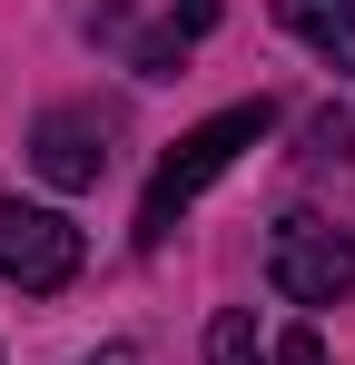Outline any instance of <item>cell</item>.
I'll return each mask as SVG.
<instances>
[{
  "instance_id": "ba28073f",
  "label": "cell",
  "mask_w": 355,
  "mask_h": 365,
  "mask_svg": "<svg viewBox=\"0 0 355 365\" xmlns=\"http://www.w3.org/2000/svg\"><path fill=\"white\" fill-rule=\"evenodd\" d=\"M277 365H326V346H316V326H296V336H277Z\"/></svg>"
},
{
  "instance_id": "9c48e42d",
  "label": "cell",
  "mask_w": 355,
  "mask_h": 365,
  "mask_svg": "<svg viewBox=\"0 0 355 365\" xmlns=\"http://www.w3.org/2000/svg\"><path fill=\"white\" fill-rule=\"evenodd\" d=\"M79 365H138V356H128V346H99V356H79Z\"/></svg>"
},
{
  "instance_id": "52a82bcc",
  "label": "cell",
  "mask_w": 355,
  "mask_h": 365,
  "mask_svg": "<svg viewBox=\"0 0 355 365\" xmlns=\"http://www.w3.org/2000/svg\"><path fill=\"white\" fill-rule=\"evenodd\" d=\"M207 365H267L257 316H247V306H217V326H207Z\"/></svg>"
},
{
  "instance_id": "277c9868",
  "label": "cell",
  "mask_w": 355,
  "mask_h": 365,
  "mask_svg": "<svg viewBox=\"0 0 355 365\" xmlns=\"http://www.w3.org/2000/svg\"><path fill=\"white\" fill-rule=\"evenodd\" d=\"M30 168H40L59 197L99 187V168H109V119H99V109H40V119H30Z\"/></svg>"
},
{
  "instance_id": "5b68a950",
  "label": "cell",
  "mask_w": 355,
  "mask_h": 365,
  "mask_svg": "<svg viewBox=\"0 0 355 365\" xmlns=\"http://www.w3.org/2000/svg\"><path fill=\"white\" fill-rule=\"evenodd\" d=\"M207 30H217V0H178L158 30H138V40H128V69H138V79H178V60H187Z\"/></svg>"
},
{
  "instance_id": "3957f363",
  "label": "cell",
  "mask_w": 355,
  "mask_h": 365,
  "mask_svg": "<svg viewBox=\"0 0 355 365\" xmlns=\"http://www.w3.org/2000/svg\"><path fill=\"white\" fill-rule=\"evenodd\" d=\"M267 287L287 306H336L355 287V237L326 227V217H287V227L267 237Z\"/></svg>"
},
{
  "instance_id": "8992f818",
  "label": "cell",
  "mask_w": 355,
  "mask_h": 365,
  "mask_svg": "<svg viewBox=\"0 0 355 365\" xmlns=\"http://www.w3.org/2000/svg\"><path fill=\"white\" fill-rule=\"evenodd\" d=\"M277 20H287L326 69H355V0H277Z\"/></svg>"
},
{
  "instance_id": "6da1fadb",
  "label": "cell",
  "mask_w": 355,
  "mask_h": 365,
  "mask_svg": "<svg viewBox=\"0 0 355 365\" xmlns=\"http://www.w3.org/2000/svg\"><path fill=\"white\" fill-rule=\"evenodd\" d=\"M267 128H277V109H267V99H237V109H217V119H197V128L168 148V158H158L148 197H138V247H158L178 217H187V207H197V197H207V187L227 178V168L257 148V138H267Z\"/></svg>"
},
{
  "instance_id": "7a4b0ae2",
  "label": "cell",
  "mask_w": 355,
  "mask_h": 365,
  "mask_svg": "<svg viewBox=\"0 0 355 365\" xmlns=\"http://www.w3.org/2000/svg\"><path fill=\"white\" fill-rule=\"evenodd\" d=\"M79 227L59 217V207H40V197H0V277L20 287V297H59L69 277H79Z\"/></svg>"
}]
</instances>
